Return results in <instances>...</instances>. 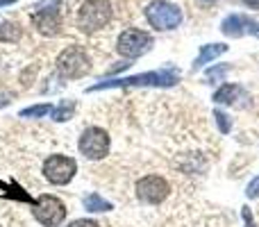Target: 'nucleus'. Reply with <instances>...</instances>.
I'll return each mask as SVG.
<instances>
[{
  "label": "nucleus",
  "instance_id": "5701e85b",
  "mask_svg": "<svg viewBox=\"0 0 259 227\" xmlns=\"http://www.w3.org/2000/svg\"><path fill=\"white\" fill-rule=\"evenodd\" d=\"M248 34L259 36V21H255V18H250V21H248Z\"/></svg>",
  "mask_w": 259,
  "mask_h": 227
},
{
  "label": "nucleus",
  "instance_id": "4be33fe9",
  "mask_svg": "<svg viewBox=\"0 0 259 227\" xmlns=\"http://www.w3.org/2000/svg\"><path fill=\"white\" fill-rule=\"evenodd\" d=\"M66 227H100L96 220L91 218H80V220H73V223H68Z\"/></svg>",
  "mask_w": 259,
  "mask_h": 227
},
{
  "label": "nucleus",
  "instance_id": "0eeeda50",
  "mask_svg": "<svg viewBox=\"0 0 259 227\" xmlns=\"http://www.w3.org/2000/svg\"><path fill=\"white\" fill-rule=\"evenodd\" d=\"M109 134L105 132L103 127H87L84 132L80 134V141H77V148H80V155L87 157L91 161L105 159L109 155Z\"/></svg>",
  "mask_w": 259,
  "mask_h": 227
},
{
  "label": "nucleus",
  "instance_id": "f8f14e48",
  "mask_svg": "<svg viewBox=\"0 0 259 227\" xmlns=\"http://www.w3.org/2000/svg\"><path fill=\"white\" fill-rule=\"evenodd\" d=\"M239 100H248V94L239 84H223L214 94V103L219 105H237Z\"/></svg>",
  "mask_w": 259,
  "mask_h": 227
},
{
  "label": "nucleus",
  "instance_id": "6ab92c4d",
  "mask_svg": "<svg viewBox=\"0 0 259 227\" xmlns=\"http://www.w3.org/2000/svg\"><path fill=\"white\" fill-rule=\"evenodd\" d=\"M228 73H230V64H216V66L205 71V80L207 82H223Z\"/></svg>",
  "mask_w": 259,
  "mask_h": 227
},
{
  "label": "nucleus",
  "instance_id": "7ed1b4c3",
  "mask_svg": "<svg viewBox=\"0 0 259 227\" xmlns=\"http://www.w3.org/2000/svg\"><path fill=\"white\" fill-rule=\"evenodd\" d=\"M32 23L44 36H55L62 30V0H39L32 7Z\"/></svg>",
  "mask_w": 259,
  "mask_h": 227
},
{
  "label": "nucleus",
  "instance_id": "c85d7f7f",
  "mask_svg": "<svg viewBox=\"0 0 259 227\" xmlns=\"http://www.w3.org/2000/svg\"><path fill=\"white\" fill-rule=\"evenodd\" d=\"M0 227H3V225H0Z\"/></svg>",
  "mask_w": 259,
  "mask_h": 227
},
{
  "label": "nucleus",
  "instance_id": "39448f33",
  "mask_svg": "<svg viewBox=\"0 0 259 227\" xmlns=\"http://www.w3.org/2000/svg\"><path fill=\"white\" fill-rule=\"evenodd\" d=\"M91 71V59L80 46H68L57 57V73L64 80H80Z\"/></svg>",
  "mask_w": 259,
  "mask_h": 227
},
{
  "label": "nucleus",
  "instance_id": "ddd939ff",
  "mask_svg": "<svg viewBox=\"0 0 259 227\" xmlns=\"http://www.w3.org/2000/svg\"><path fill=\"white\" fill-rule=\"evenodd\" d=\"M228 53V46L225 43H209V46H202L200 48V55L196 57V62H193V68H202L205 64L214 62L216 57H221V55Z\"/></svg>",
  "mask_w": 259,
  "mask_h": 227
},
{
  "label": "nucleus",
  "instance_id": "dca6fc26",
  "mask_svg": "<svg viewBox=\"0 0 259 227\" xmlns=\"http://www.w3.org/2000/svg\"><path fill=\"white\" fill-rule=\"evenodd\" d=\"M23 36V27L12 21H0V41L3 43H16Z\"/></svg>",
  "mask_w": 259,
  "mask_h": 227
},
{
  "label": "nucleus",
  "instance_id": "423d86ee",
  "mask_svg": "<svg viewBox=\"0 0 259 227\" xmlns=\"http://www.w3.org/2000/svg\"><path fill=\"white\" fill-rule=\"evenodd\" d=\"M146 18L155 30H175L182 23V9L168 0H155L146 7Z\"/></svg>",
  "mask_w": 259,
  "mask_h": 227
},
{
  "label": "nucleus",
  "instance_id": "f03ea898",
  "mask_svg": "<svg viewBox=\"0 0 259 227\" xmlns=\"http://www.w3.org/2000/svg\"><path fill=\"white\" fill-rule=\"evenodd\" d=\"M112 21V3L109 0H87L77 9V27L84 34L103 30Z\"/></svg>",
  "mask_w": 259,
  "mask_h": 227
},
{
  "label": "nucleus",
  "instance_id": "cd10ccee",
  "mask_svg": "<svg viewBox=\"0 0 259 227\" xmlns=\"http://www.w3.org/2000/svg\"><path fill=\"white\" fill-rule=\"evenodd\" d=\"M205 3H214V0H205Z\"/></svg>",
  "mask_w": 259,
  "mask_h": 227
},
{
  "label": "nucleus",
  "instance_id": "4468645a",
  "mask_svg": "<svg viewBox=\"0 0 259 227\" xmlns=\"http://www.w3.org/2000/svg\"><path fill=\"white\" fill-rule=\"evenodd\" d=\"M0 189H5L3 191V198H7V200H18V202H27V205H32V198H30V193L25 191L23 187H18L14 179H9L7 184H0Z\"/></svg>",
  "mask_w": 259,
  "mask_h": 227
},
{
  "label": "nucleus",
  "instance_id": "20e7f679",
  "mask_svg": "<svg viewBox=\"0 0 259 227\" xmlns=\"http://www.w3.org/2000/svg\"><path fill=\"white\" fill-rule=\"evenodd\" d=\"M30 207H32L34 220L44 227H59L66 220V214H68L66 205H64L57 196H50V193L39 196Z\"/></svg>",
  "mask_w": 259,
  "mask_h": 227
},
{
  "label": "nucleus",
  "instance_id": "6e6552de",
  "mask_svg": "<svg viewBox=\"0 0 259 227\" xmlns=\"http://www.w3.org/2000/svg\"><path fill=\"white\" fill-rule=\"evenodd\" d=\"M77 173V161L68 155H50L44 161V177L55 187L68 184Z\"/></svg>",
  "mask_w": 259,
  "mask_h": 227
},
{
  "label": "nucleus",
  "instance_id": "412c9836",
  "mask_svg": "<svg viewBox=\"0 0 259 227\" xmlns=\"http://www.w3.org/2000/svg\"><path fill=\"white\" fill-rule=\"evenodd\" d=\"M246 196L248 198H257L259 196V175L255 179H250V184H248V189H246Z\"/></svg>",
  "mask_w": 259,
  "mask_h": 227
},
{
  "label": "nucleus",
  "instance_id": "aec40b11",
  "mask_svg": "<svg viewBox=\"0 0 259 227\" xmlns=\"http://www.w3.org/2000/svg\"><path fill=\"white\" fill-rule=\"evenodd\" d=\"M214 118H216V125H219L221 132L228 134V132H230V127H232V125H230V120H228V116H225L223 112H219V109H216V112H214Z\"/></svg>",
  "mask_w": 259,
  "mask_h": 227
},
{
  "label": "nucleus",
  "instance_id": "9b49d317",
  "mask_svg": "<svg viewBox=\"0 0 259 227\" xmlns=\"http://www.w3.org/2000/svg\"><path fill=\"white\" fill-rule=\"evenodd\" d=\"M248 21H250V16L230 14V16L221 23V30H223L225 36H243V34H248Z\"/></svg>",
  "mask_w": 259,
  "mask_h": 227
},
{
  "label": "nucleus",
  "instance_id": "a211bd4d",
  "mask_svg": "<svg viewBox=\"0 0 259 227\" xmlns=\"http://www.w3.org/2000/svg\"><path fill=\"white\" fill-rule=\"evenodd\" d=\"M53 107H55V105H50V103L32 105V107L21 109V112H18V116H21V118H30V120H34V118H46V116L53 112Z\"/></svg>",
  "mask_w": 259,
  "mask_h": 227
},
{
  "label": "nucleus",
  "instance_id": "2eb2a0df",
  "mask_svg": "<svg viewBox=\"0 0 259 227\" xmlns=\"http://www.w3.org/2000/svg\"><path fill=\"white\" fill-rule=\"evenodd\" d=\"M75 100H62L59 105H55L53 112H50V118L57 120V123H66V120H71L73 116H75Z\"/></svg>",
  "mask_w": 259,
  "mask_h": 227
},
{
  "label": "nucleus",
  "instance_id": "f3484780",
  "mask_svg": "<svg viewBox=\"0 0 259 227\" xmlns=\"http://www.w3.org/2000/svg\"><path fill=\"white\" fill-rule=\"evenodd\" d=\"M82 205H84V209L91 211V214H100V211H112V202L105 200V198L98 196V193H87L84 200H82Z\"/></svg>",
  "mask_w": 259,
  "mask_h": 227
},
{
  "label": "nucleus",
  "instance_id": "b1692460",
  "mask_svg": "<svg viewBox=\"0 0 259 227\" xmlns=\"http://www.w3.org/2000/svg\"><path fill=\"white\" fill-rule=\"evenodd\" d=\"M9 103H12V94H9V91H3V89H0V109L7 107Z\"/></svg>",
  "mask_w": 259,
  "mask_h": 227
},
{
  "label": "nucleus",
  "instance_id": "a878e982",
  "mask_svg": "<svg viewBox=\"0 0 259 227\" xmlns=\"http://www.w3.org/2000/svg\"><path fill=\"white\" fill-rule=\"evenodd\" d=\"M243 5L250 9H259V0H243Z\"/></svg>",
  "mask_w": 259,
  "mask_h": 227
},
{
  "label": "nucleus",
  "instance_id": "1a4fd4ad",
  "mask_svg": "<svg viewBox=\"0 0 259 227\" xmlns=\"http://www.w3.org/2000/svg\"><path fill=\"white\" fill-rule=\"evenodd\" d=\"M152 36L148 34V32L143 30H137V27H130V30L121 32V36H118L116 41V50L118 55H123L125 59H137L141 57V55H146L148 50L152 48Z\"/></svg>",
  "mask_w": 259,
  "mask_h": 227
},
{
  "label": "nucleus",
  "instance_id": "bb28decb",
  "mask_svg": "<svg viewBox=\"0 0 259 227\" xmlns=\"http://www.w3.org/2000/svg\"><path fill=\"white\" fill-rule=\"evenodd\" d=\"M12 3H16V0H0V7H5V5H12Z\"/></svg>",
  "mask_w": 259,
  "mask_h": 227
},
{
  "label": "nucleus",
  "instance_id": "9d476101",
  "mask_svg": "<svg viewBox=\"0 0 259 227\" xmlns=\"http://www.w3.org/2000/svg\"><path fill=\"white\" fill-rule=\"evenodd\" d=\"M168 193H170L168 182L164 177H159V175H146V177H141L137 182V196L146 205H159V202H164L168 198Z\"/></svg>",
  "mask_w": 259,
  "mask_h": 227
},
{
  "label": "nucleus",
  "instance_id": "f257e3e1",
  "mask_svg": "<svg viewBox=\"0 0 259 227\" xmlns=\"http://www.w3.org/2000/svg\"><path fill=\"white\" fill-rule=\"evenodd\" d=\"M180 80V71L173 66H166L161 71H150V73H141V75H130V77H116V80H103L98 84H91L89 94L96 91H105V89H127V86H173Z\"/></svg>",
  "mask_w": 259,
  "mask_h": 227
},
{
  "label": "nucleus",
  "instance_id": "393cba45",
  "mask_svg": "<svg viewBox=\"0 0 259 227\" xmlns=\"http://www.w3.org/2000/svg\"><path fill=\"white\" fill-rule=\"evenodd\" d=\"M241 216H243V223H246V227H255V223H252V214H250V209H243V211H241Z\"/></svg>",
  "mask_w": 259,
  "mask_h": 227
}]
</instances>
